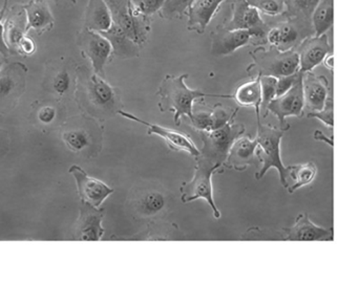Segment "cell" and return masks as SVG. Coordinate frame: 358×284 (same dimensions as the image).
Segmentation results:
<instances>
[{
  "instance_id": "obj_1",
  "label": "cell",
  "mask_w": 358,
  "mask_h": 284,
  "mask_svg": "<svg viewBox=\"0 0 358 284\" xmlns=\"http://www.w3.org/2000/svg\"><path fill=\"white\" fill-rule=\"evenodd\" d=\"M187 77V74L178 77L167 75L157 91V95L160 97L159 110L161 112H173L175 114L173 122L176 126L181 124L184 117H187L192 120L194 116V103L196 100L205 97L232 99V96L207 94L189 89L185 83Z\"/></svg>"
},
{
  "instance_id": "obj_2",
  "label": "cell",
  "mask_w": 358,
  "mask_h": 284,
  "mask_svg": "<svg viewBox=\"0 0 358 284\" xmlns=\"http://www.w3.org/2000/svg\"><path fill=\"white\" fill-rule=\"evenodd\" d=\"M289 128V124L286 127L275 128L271 125H263L261 120H257V156L262 163V168L255 173V179H261L270 168H275L280 175V184L286 189L288 188L291 166L286 167L282 164L280 141Z\"/></svg>"
},
{
  "instance_id": "obj_3",
  "label": "cell",
  "mask_w": 358,
  "mask_h": 284,
  "mask_svg": "<svg viewBox=\"0 0 358 284\" xmlns=\"http://www.w3.org/2000/svg\"><path fill=\"white\" fill-rule=\"evenodd\" d=\"M196 160L194 177L192 181L184 183L180 188L182 202L187 204V202H194L199 198H203L208 202L209 206L213 209L215 218L219 219L221 217V213L213 200L211 179H213V173L222 166L213 164L200 156L196 158Z\"/></svg>"
},
{
  "instance_id": "obj_4",
  "label": "cell",
  "mask_w": 358,
  "mask_h": 284,
  "mask_svg": "<svg viewBox=\"0 0 358 284\" xmlns=\"http://www.w3.org/2000/svg\"><path fill=\"white\" fill-rule=\"evenodd\" d=\"M244 133V125L234 124V121L215 130L200 131L203 142L200 156L223 167L232 144Z\"/></svg>"
},
{
  "instance_id": "obj_5",
  "label": "cell",
  "mask_w": 358,
  "mask_h": 284,
  "mask_svg": "<svg viewBox=\"0 0 358 284\" xmlns=\"http://www.w3.org/2000/svg\"><path fill=\"white\" fill-rule=\"evenodd\" d=\"M257 75L259 76H290L299 70V55L296 51L282 52L275 47L257 49L251 53Z\"/></svg>"
},
{
  "instance_id": "obj_6",
  "label": "cell",
  "mask_w": 358,
  "mask_h": 284,
  "mask_svg": "<svg viewBox=\"0 0 358 284\" xmlns=\"http://www.w3.org/2000/svg\"><path fill=\"white\" fill-rule=\"evenodd\" d=\"M110 14L113 24L118 26L136 45H143L148 40L150 26L146 17L138 13L131 0H104Z\"/></svg>"
},
{
  "instance_id": "obj_7",
  "label": "cell",
  "mask_w": 358,
  "mask_h": 284,
  "mask_svg": "<svg viewBox=\"0 0 358 284\" xmlns=\"http://www.w3.org/2000/svg\"><path fill=\"white\" fill-rule=\"evenodd\" d=\"M312 35H314V31L310 22L292 18L290 22H282L268 31L266 38L272 47L286 52L292 51Z\"/></svg>"
},
{
  "instance_id": "obj_8",
  "label": "cell",
  "mask_w": 358,
  "mask_h": 284,
  "mask_svg": "<svg viewBox=\"0 0 358 284\" xmlns=\"http://www.w3.org/2000/svg\"><path fill=\"white\" fill-rule=\"evenodd\" d=\"M303 75L294 85L280 97L274 98L266 108V114L271 112L280 121V127H286V118L299 117L301 118L305 108L303 99Z\"/></svg>"
},
{
  "instance_id": "obj_9",
  "label": "cell",
  "mask_w": 358,
  "mask_h": 284,
  "mask_svg": "<svg viewBox=\"0 0 358 284\" xmlns=\"http://www.w3.org/2000/svg\"><path fill=\"white\" fill-rule=\"evenodd\" d=\"M224 30H247L255 38L264 39L267 36L268 28L262 20L259 12L246 0H236L232 6V18Z\"/></svg>"
},
{
  "instance_id": "obj_10",
  "label": "cell",
  "mask_w": 358,
  "mask_h": 284,
  "mask_svg": "<svg viewBox=\"0 0 358 284\" xmlns=\"http://www.w3.org/2000/svg\"><path fill=\"white\" fill-rule=\"evenodd\" d=\"M118 114L124 117V118L129 119V120L135 121V122L148 126V135H157L162 137L171 150L187 152L189 156H194V158H198L200 156V150L198 149L194 141L185 133L175 130V129L166 128V127L160 126V125L146 122V121L141 120L138 117L129 114V112H122V110H119Z\"/></svg>"
},
{
  "instance_id": "obj_11",
  "label": "cell",
  "mask_w": 358,
  "mask_h": 284,
  "mask_svg": "<svg viewBox=\"0 0 358 284\" xmlns=\"http://www.w3.org/2000/svg\"><path fill=\"white\" fill-rule=\"evenodd\" d=\"M70 173L76 179L80 197L85 204L93 208L101 206L102 202L114 192V189L108 187L103 181L89 177L81 167L74 165L71 167Z\"/></svg>"
},
{
  "instance_id": "obj_12",
  "label": "cell",
  "mask_w": 358,
  "mask_h": 284,
  "mask_svg": "<svg viewBox=\"0 0 358 284\" xmlns=\"http://www.w3.org/2000/svg\"><path fill=\"white\" fill-rule=\"evenodd\" d=\"M332 45L327 34L322 36L308 37L297 47L299 60V72H311L324 61L328 54L333 53Z\"/></svg>"
},
{
  "instance_id": "obj_13",
  "label": "cell",
  "mask_w": 358,
  "mask_h": 284,
  "mask_svg": "<svg viewBox=\"0 0 358 284\" xmlns=\"http://www.w3.org/2000/svg\"><path fill=\"white\" fill-rule=\"evenodd\" d=\"M285 241H328L333 239L331 227H320L310 221L309 215L301 213L295 219L294 225L285 227Z\"/></svg>"
},
{
  "instance_id": "obj_14",
  "label": "cell",
  "mask_w": 358,
  "mask_h": 284,
  "mask_svg": "<svg viewBox=\"0 0 358 284\" xmlns=\"http://www.w3.org/2000/svg\"><path fill=\"white\" fill-rule=\"evenodd\" d=\"M169 204V198L163 190L148 188L142 190L133 200V209L141 218H152L163 214Z\"/></svg>"
},
{
  "instance_id": "obj_15",
  "label": "cell",
  "mask_w": 358,
  "mask_h": 284,
  "mask_svg": "<svg viewBox=\"0 0 358 284\" xmlns=\"http://www.w3.org/2000/svg\"><path fill=\"white\" fill-rule=\"evenodd\" d=\"M257 141L248 137H240L234 141L228 152L224 167L244 171L251 165L257 164Z\"/></svg>"
},
{
  "instance_id": "obj_16",
  "label": "cell",
  "mask_w": 358,
  "mask_h": 284,
  "mask_svg": "<svg viewBox=\"0 0 358 284\" xmlns=\"http://www.w3.org/2000/svg\"><path fill=\"white\" fill-rule=\"evenodd\" d=\"M331 89H332L324 77L315 76L311 72L303 73V99L305 106L310 112L322 110Z\"/></svg>"
},
{
  "instance_id": "obj_17",
  "label": "cell",
  "mask_w": 358,
  "mask_h": 284,
  "mask_svg": "<svg viewBox=\"0 0 358 284\" xmlns=\"http://www.w3.org/2000/svg\"><path fill=\"white\" fill-rule=\"evenodd\" d=\"M255 38L252 33L247 30H222L215 33L211 45V53L215 56H226L245 47Z\"/></svg>"
},
{
  "instance_id": "obj_18",
  "label": "cell",
  "mask_w": 358,
  "mask_h": 284,
  "mask_svg": "<svg viewBox=\"0 0 358 284\" xmlns=\"http://www.w3.org/2000/svg\"><path fill=\"white\" fill-rule=\"evenodd\" d=\"M225 0H194L188 9L187 28L203 34Z\"/></svg>"
},
{
  "instance_id": "obj_19",
  "label": "cell",
  "mask_w": 358,
  "mask_h": 284,
  "mask_svg": "<svg viewBox=\"0 0 358 284\" xmlns=\"http://www.w3.org/2000/svg\"><path fill=\"white\" fill-rule=\"evenodd\" d=\"M24 68L20 64L8 66L0 70V107L8 102L13 101L24 87Z\"/></svg>"
},
{
  "instance_id": "obj_20",
  "label": "cell",
  "mask_w": 358,
  "mask_h": 284,
  "mask_svg": "<svg viewBox=\"0 0 358 284\" xmlns=\"http://www.w3.org/2000/svg\"><path fill=\"white\" fill-rule=\"evenodd\" d=\"M89 97L94 106L113 112L118 105V97L115 89L99 75H92L89 81Z\"/></svg>"
},
{
  "instance_id": "obj_21",
  "label": "cell",
  "mask_w": 358,
  "mask_h": 284,
  "mask_svg": "<svg viewBox=\"0 0 358 284\" xmlns=\"http://www.w3.org/2000/svg\"><path fill=\"white\" fill-rule=\"evenodd\" d=\"M85 53L91 59L95 74L103 76L104 66L113 53V47L110 41L100 33L91 31L87 39Z\"/></svg>"
},
{
  "instance_id": "obj_22",
  "label": "cell",
  "mask_w": 358,
  "mask_h": 284,
  "mask_svg": "<svg viewBox=\"0 0 358 284\" xmlns=\"http://www.w3.org/2000/svg\"><path fill=\"white\" fill-rule=\"evenodd\" d=\"M103 213L101 211H83L77 229V239L81 241H98L103 236L102 227Z\"/></svg>"
},
{
  "instance_id": "obj_23",
  "label": "cell",
  "mask_w": 358,
  "mask_h": 284,
  "mask_svg": "<svg viewBox=\"0 0 358 284\" xmlns=\"http://www.w3.org/2000/svg\"><path fill=\"white\" fill-rule=\"evenodd\" d=\"M100 34L103 35L110 41L113 52L116 55L127 59L139 56V45H136L116 24H113L106 32L100 33Z\"/></svg>"
},
{
  "instance_id": "obj_24",
  "label": "cell",
  "mask_w": 358,
  "mask_h": 284,
  "mask_svg": "<svg viewBox=\"0 0 358 284\" xmlns=\"http://www.w3.org/2000/svg\"><path fill=\"white\" fill-rule=\"evenodd\" d=\"M87 29L92 32H106L113 26L112 14L104 0H90L87 13Z\"/></svg>"
},
{
  "instance_id": "obj_25",
  "label": "cell",
  "mask_w": 358,
  "mask_h": 284,
  "mask_svg": "<svg viewBox=\"0 0 358 284\" xmlns=\"http://www.w3.org/2000/svg\"><path fill=\"white\" fill-rule=\"evenodd\" d=\"M232 99L236 100V103L240 106H253L257 110V120H259V114H261L262 91L261 83H259V76L257 78L248 81L244 84L240 85L236 89Z\"/></svg>"
},
{
  "instance_id": "obj_26",
  "label": "cell",
  "mask_w": 358,
  "mask_h": 284,
  "mask_svg": "<svg viewBox=\"0 0 358 284\" xmlns=\"http://www.w3.org/2000/svg\"><path fill=\"white\" fill-rule=\"evenodd\" d=\"M27 31L43 30L53 24V15L43 0H34L26 7Z\"/></svg>"
},
{
  "instance_id": "obj_27",
  "label": "cell",
  "mask_w": 358,
  "mask_h": 284,
  "mask_svg": "<svg viewBox=\"0 0 358 284\" xmlns=\"http://www.w3.org/2000/svg\"><path fill=\"white\" fill-rule=\"evenodd\" d=\"M315 36L326 34L333 26V0H320L311 16Z\"/></svg>"
},
{
  "instance_id": "obj_28",
  "label": "cell",
  "mask_w": 358,
  "mask_h": 284,
  "mask_svg": "<svg viewBox=\"0 0 358 284\" xmlns=\"http://www.w3.org/2000/svg\"><path fill=\"white\" fill-rule=\"evenodd\" d=\"M316 173H317V168H316L315 164L312 162L291 166L288 188H287L289 193H293L299 188L309 185L310 183L313 181Z\"/></svg>"
},
{
  "instance_id": "obj_29",
  "label": "cell",
  "mask_w": 358,
  "mask_h": 284,
  "mask_svg": "<svg viewBox=\"0 0 358 284\" xmlns=\"http://www.w3.org/2000/svg\"><path fill=\"white\" fill-rule=\"evenodd\" d=\"M320 0H286L287 15L311 24V16Z\"/></svg>"
},
{
  "instance_id": "obj_30",
  "label": "cell",
  "mask_w": 358,
  "mask_h": 284,
  "mask_svg": "<svg viewBox=\"0 0 358 284\" xmlns=\"http://www.w3.org/2000/svg\"><path fill=\"white\" fill-rule=\"evenodd\" d=\"M194 1V0H164L160 11L163 17L167 20L182 17Z\"/></svg>"
},
{
  "instance_id": "obj_31",
  "label": "cell",
  "mask_w": 358,
  "mask_h": 284,
  "mask_svg": "<svg viewBox=\"0 0 358 284\" xmlns=\"http://www.w3.org/2000/svg\"><path fill=\"white\" fill-rule=\"evenodd\" d=\"M64 140L70 149L75 152L83 151L91 143L89 133L83 129H73L66 131L64 135Z\"/></svg>"
},
{
  "instance_id": "obj_32",
  "label": "cell",
  "mask_w": 358,
  "mask_h": 284,
  "mask_svg": "<svg viewBox=\"0 0 358 284\" xmlns=\"http://www.w3.org/2000/svg\"><path fill=\"white\" fill-rule=\"evenodd\" d=\"M257 11L269 16H278L284 12L285 0H246Z\"/></svg>"
},
{
  "instance_id": "obj_33",
  "label": "cell",
  "mask_w": 358,
  "mask_h": 284,
  "mask_svg": "<svg viewBox=\"0 0 358 284\" xmlns=\"http://www.w3.org/2000/svg\"><path fill=\"white\" fill-rule=\"evenodd\" d=\"M259 83L262 91L261 110H266L268 104L275 98L276 78L272 76H259Z\"/></svg>"
},
{
  "instance_id": "obj_34",
  "label": "cell",
  "mask_w": 358,
  "mask_h": 284,
  "mask_svg": "<svg viewBox=\"0 0 358 284\" xmlns=\"http://www.w3.org/2000/svg\"><path fill=\"white\" fill-rule=\"evenodd\" d=\"M211 112V130L220 128V127L224 126V125L229 123L230 121L234 120L236 112H238V108L234 110V112H228L225 110L222 104H217Z\"/></svg>"
},
{
  "instance_id": "obj_35",
  "label": "cell",
  "mask_w": 358,
  "mask_h": 284,
  "mask_svg": "<svg viewBox=\"0 0 358 284\" xmlns=\"http://www.w3.org/2000/svg\"><path fill=\"white\" fill-rule=\"evenodd\" d=\"M308 118L318 119L328 128L333 129V95L332 89L329 91L324 107L318 112H309Z\"/></svg>"
},
{
  "instance_id": "obj_36",
  "label": "cell",
  "mask_w": 358,
  "mask_h": 284,
  "mask_svg": "<svg viewBox=\"0 0 358 284\" xmlns=\"http://www.w3.org/2000/svg\"><path fill=\"white\" fill-rule=\"evenodd\" d=\"M163 1L164 0H131L136 11L144 17H148L160 11Z\"/></svg>"
},
{
  "instance_id": "obj_37",
  "label": "cell",
  "mask_w": 358,
  "mask_h": 284,
  "mask_svg": "<svg viewBox=\"0 0 358 284\" xmlns=\"http://www.w3.org/2000/svg\"><path fill=\"white\" fill-rule=\"evenodd\" d=\"M26 28H22L20 24V20H13L9 22V27L7 29V38L9 41L10 45L13 47H18L20 41L24 37V32H26Z\"/></svg>"
},
{
  "instance_id": "obj_38",
  "label": "cell",
  "mask_w": 358,
  "mask_h": 284,
  "mask_svg": "<svg viewBox=\"0 0 358 284\" xmlns=\"http://www.w3.org/2000/svg\"><path fill=\"white\" fill-rule=\"evenodd\" d=\"M301 75H303V73L299 70V72L290 75V76L278 77V78H276L275 98L280 97V96L286 94L296 83V81L299 80Z\"/></svg>"
},
{
  "instance_id": "obj_39",
  "label": "cell",
  "mask_w": 358,
  "mask_h": 284,
  "mask_svg": "<svg viewBox=\"0 0 358 284\" xmlns=\"http://www.w3.org/2000/svg\"><path fill=\"white\" fill-rule=\"evenodd\" d=\"M71 87V77L66 70H62L56 75L53 80V89L56 94L62 96L68 93Z\"/></svg>"
},
{
  "instance_id": "obj_40",
  "label": "cell",
  "mask_w": 358,
  "mask_h": 284,
  "mask_svg": "<svg viewBox=\"0 0 358 284\" xmlns=\"http://www.w3.org/2000/svg\"><path fill=\"white\" fill-rule=\"evenodd\" d=\"M56 117H57V110L53 106H45V107L41 108L38 114H37L38 120L45 125L53 123L55 121Z\"/></svg>"
},
{
  "instance_id": "obj_41",
  "label": "cell",
  "mask_w": 358,
  "mask_h": 284,
  "mask_svg": "<svg viewBox=\"0 0 358 284\" xmlns=\"http://www.w3.org/2000/svg\"><path fill=\"white\" fill-rule=\"evenodd\" d=\"M18 49L24 52L27 55H30V54L34 53L35 50H36V45H35L34 41L32 39L24 36L22 41H20V45H18Z\"/></svg>"
},
{
  "instance_id": "obj_42",
  "label": "cell",
  "mask_w": 358,
  "mask_h": 284,
  "mask_svg": "<svg viewBox=\"0 0 358 284\" xmlns=\"http://www.w3.org/2000/svg\"><path fill=\"white\" fill-rule=\"evenodd\" d=\"M3 12L5 10L0 11V53L6 55L8 53V47L6 45L5 40H3V28L1 24V20H3Z\"/></svg>"
},
{
  "instance_id": "obj_43",
  "label": "cell",
  "mask_w": 358,
  "mask_h": 284,
  "mask_svg": "<svg viewBox=\"0 0 358 284\" xmlns=\"http://www.w3.org/2000/svg\"><path fill=\"white\" fill-rule=\"evenodd\" d=\"M314 139L317 140V141L326 142V143H328L329 145L333 146L332 140L328 139V137H324V135H322V131H314Z\"/></svg>"
},
{
  "instance_id": "obj_44",
  "label": "cell",
  "mask_w": 358,
  "mask_h": 284,
  "mask_svg": "<svg viewBox=\"0 0 358 284\" xmlns=\"http://www.w3.org/2000/svg\"><path fill=\"white\" fill-rule=\"evenodd\" d=\"M324 64L328 70H333V53L328 54V55L324 57Z\"/></svg>"
},
{
  "instance_id": "obj_45",
  "label": "cell",
  "mask_w": 358,
  "mask_h": 284,
  "mask_svg": "<svg viewBox=\"0 0 358 284\" xmlns=\"http://www.w3.org/2000/svg\"><path fill=\"white\" fill-rule=\"evenodd\" d=\"M3 58H1V56H0V70H1V68H3Z\"/></svg>"
}]
</instances>
